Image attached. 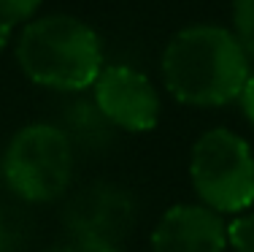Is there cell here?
<instances>
[{"label": "cell", "mask_w": 254, "mask_h": 252, "mask_svg": "<svg viewBox=\"0 0 254 252\" xmlns=\"http://www.w3.org/2000/svg\"><path fill=\"white\" fill-rule=\"evenodd\" d=\"M190 176L203 206L216 214H241L254 203L252 149L227 128H214L195 141Z\"/></svg>", "instance_id": "3"}, {"label": "cell", "mask_w": 254, "mask_h": 252, "mask_svg": "<svg viewBox=\"0 0 254 252\" xmlns=\"http://www.w3.org/2000/svg\"><path fill=\"white\" fill-rule=\"evenodd\" d=\"M41 3L44 0H0V19L8 22L11 27L27 25V22L35 19Z\"/></svg>", "instance_id": "9"}, {"label": "cell", "mask_w": 254, "mask_h": 252, "mask_svg": "<svg viewBox=\"0 0 254 252\" xmlns=\"http://www.w3.org/2000/svg\"><path fill=\"white\" fill-rule=\"evenodd\" d=\"M227 244L235 252H254V214H238L225 225Z\"/></svg>", "instance_id": "8"}, {"label": "cell", "mask_w": 254, "mask_h": 252, "mask_svg": "<svg viewBox=\"0 0 254 252\" xmlns=\"http://www.w3.org/2000/svg\"><path fill=\"white\" fill-rule=\"evenodd\" d=\"M8 187L33 203H49L68 190L73 179V147L63 128L33 122L8 141L3 155Z\"/></svg>", "instance_id": "4"}, {"label": "cell", "mask_w": 254, "mask_h": 252, "mask_svg": "<svg viewBox=\"0 0 254 252\" xmlns=\"http://www.w3.org/2000/svg\"><path fill=\"white\" fill-rule=\"evenodd\" d=\"M233 33L246 55L254 57V0H233Z\"/></svg>", "instance_id": "7"}, {"label": "cell", "mask_w": 254, "mask_h": 252, "mask_svg": "<svg viewBox=\"0 0 254 252\" xmlns=\"http://www.w3.org/2000/svg\"><path fill=\"white\" fill-rule=\"evenodd\" d=\"M8 35H11V25L0 19V49H3L5 44H8Z\"/></svg>", "instance_id": "11"}, {"label": "cell", "mask_w": 254, "mask_h": 252, "mask_svg": "<svg viewBox=\"0 0 254 252\" xmlns=\"http://www.w3.org/2000/svg\"><path fill=\"white\" fill-rule=\"evenodd\" d=\"M92 89L98 111L117 128L146 133L160 122V95L154 84L130 65H106Z\"/></svg>", "instance_id": "5"}, {"label": "cell", "mask_w": 254, "mask_h": 252, "mask_svg": "<svg viewBox=\"0 0 254 252\" xmlns=\"http://www.w3.org/2000/svg\"><path fill=\"white\" fill-rule=\"evenodd\" d=\"M252 76L249 55L233 30L192 25L168 41L162 52V79L179 103L214 109L241 98Z\"/></svg>", "instance_id": "1"}, {"label": "cell", "mask_w": 254, "mask_h": 252, "mask_svg": "<svg viewBox=\"0 0 254 252\" xmlns=\"http://www.w3.org/2000/svg\"><path fill=\"white\" fill-rule=\"evenodd\" d=\"M238 100H241V111H244V117L254 125V74L249 76V79H246L244 92H241Z\"/></svg>", "instance_id": "10"}, {"label": "cell", "mask_w": 254, "mask_h": 252, "mask_svg": "<svg viewBox=\"0 0 254 252\" xmlns=\"http://www.w3.org/2000/svg\"><path fill=\"white\" fill-rule=\"evenodd\" d=\"M227 231L208 206L179 203L160 217L152 233V252H225Z\"/></svg>", "instance_id": "6"}, {"label": "cell", "mask_w": 254, "mask_h": 252, "mask_svg": "<svg viewBox=\"0 0 254 252\" xmlns=\"http://www.w3.org/2000/svg\"><path fill=\"white\" fill-rule=\"evenodd\" d=\"M16 63L38 87L78 92L100 76L103 46L98 33L76 16H35L19 33Z\"/></svg>", "instance_id": "2"}]
</instances>
